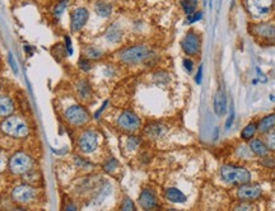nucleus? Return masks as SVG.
Here are the masks:
<instances>
[{
  "instance_id": "obj_1",
  "label": "nucleus",
  "mask_w": 275,
  "mask_h": 211,
  "mask_svg": "<svg viewBox=\"0 0 275 211\" xmlns=\"http://www.w3.org/2000/svg\"><path fill=\"white\" fill-rule=\"evenodd\" d=\"M119 60L125 65H138L153 59V51L148 46L135 45L125 47L117 55Z\"/></svg>"
},
{
  "instance_id": "obj_2",
  "label": "nucleus",
  "mask_w": 275,
  "mask_h": 211,
  "mask_svg": "<svg viewBox=\"0 0 275 211\" xmlns=\"http://www.w3.org/2000/svg\"><path fill=\"white\" fill-rule=\"evenodd\" d=\"M221 177L226 183L241 186L251 181V173L244 167L226 164L221 168Z\"/></svg>"
},
{
  "instance_id": "obj_3",
  "label": "nucleus",
  "mask_w": 275,
  "mask_h": 211,
  "mask_svg": "<svg viewBox=\"0 0 275 211\" xmlns=\"http://www.w3.org/2000/svg\"><path fill=\"white\" fill-rule=\"evenodd\" d=\"M0 128L4 134L15 137V139H23V137L28 136L29 134V127L27 122L22 117L18 116H10L5 118L0 125Z\"/></svg>"
},
{
  "instance_id": "obj_4",
  "label": "nucleus",
  "mask_w": 275,
  "mask_h": 211,
  "mask_svg": "<svg viewBox=\"0 0 275 211\" xmlns=\"http://www.w3.org/2000/svg\"><path fill=\"white\" fill-rule=\"evenodd\" d=\"M9 171L15 176H23L33 168V159L24 151H17L8 162Z\"/></svg>"
},
{
  "instance_id": "obj_5",
  "label": "nucleus",
  "mask_w": 275,
  "mask_h": 211,
  "mask_svg": "<svg viewBox=\"0 0 275 211\" xmlns=\"http://www.w3.org/2000/svg\"><path fill=\"white\" fill-rule=\"evenodd\" d=\"M250 33L267 45H275V22H260L250 27Z\"/></svg>"
},
{
  "instance_id": "obj_6",
  "label": "nucleus",
  "mask_w": 275,
  "mask_h": 211,
  "mask_svg": "<svg viewBox=\"0 0 275 211\" xmlns=\"http://www.w3.org/2000/svg\"><path fill=\"white\" fill-rule=\"evenodd\" d=\"M245 9L255 19L265 18L274 9V0H245Z\"/></svg>"
},
{
  "instance_id": "obj_7",
  "label": "nucleus",
  "mask_w": 275,
  "mask_h": 211,
  "mask_svg": "<svg viewBox=\"0 0 275 211\" xmlns=\"http://www.w3.org/2000/svg\"><path fill=\"white\" fill-rule=\"evenodd\" d=\"M64 118L66 122L70 123L74 127H82V126L87 125L89 121V112L79 105H74L68 107L64 112Z\"/></svg>"
},
{
  "instance_id": "obj_8",
  "label": "nucleus",
  "mask_w": 275,
  "mask_h": 211,
  "mask_svg": "<svg viewBox=\"0 0 275 211\" xmlns=\"http://www.w3.org/2000/svg\"><path fill=\"white\" fill-rule=\"evenodd\" d=\"M36 197L37 189L31 183H23V185L14 187V190L11 191V199L15 204H19V205H28L33 203Z\"/></svg>"
},
{
  "instance_id": "obj_9",
  "label": "nucleus",
  "mask_w": 275,
  "mask_h": 211,
  "mask_svg": "<svg viewBox=\"0 0 275 211\" xmlns=\"http://www.w3.org/2000/svg\"><path fill=\"white\" fill-rule=\"evenodd\" d=\"M117 126H119L120 130H122L124 132H128V134H134L142 126V121L138 117V114L134 113L133 111H126L122 112L121 114L117 118Z\"/></svg>"
},
{
  "instance_id": "obj_10",
  "label": "nucleus",
  "mask_w": 275,
  "mask_h": 211,
  "mask_svg": "<svg viewBox=\"0 0 275 211\" xmlns=\"http://www.w3.org/2000/svg\"><path fill=\"white\" fill-rule=\"evenodd\" d=\"M98 146V134L94 130H84L78 137V148L83 154H91Z\"/></svg>"
},
{
  "instance_id": "obj_11",
  "label": "nucleus",
  "mask_w": 275,
  "mask_h": 211,
  "mask_svg": "<svg viewBox=\"0 0 275 211\" xmlns=\"http://www.w3.org/2000/svg\"><path fill=\"white\" fill-rule=\"evenodd\" d=\"M181 47L184 52L189 56H195L202 49V38L195 31H189L181 42Z\"/></svg>"
},
{
  "instance_id": "obj_12",
  "label": "nucleus",
  "mask_w": 275,
  "mask_h": 211,
  "mask_svg": "<svg viewBox=\"0 0 275 211\" xmlns=\"http://www.w3.org/2000/svg\"><path fill=\"white\" fill-rule=\"evenodd\" d=\"M263 196V190L260 186L250 185L245 183V185L240 186L239 191H237V197L240 201H246V203H251V201L259 200Z\"/></svg>"
},
{
  "instance_id": "obj_13",
  "label": "nucleus",
  "mask_w": 275,
  "mask_h": 211,
  "mask_svg": "<svg viewBox=\"0 0 275 211\" xmlns=\"http://www.w3.org/2000/svg\"><path fill=\"white\" fill-rule=\"evenodd\" d=\"M89 18L88 9L79 6L75 8L70 13V29L73 32H79L83 27L85 26V23Z\"/></svg>"
},
{
  "instance_id": "obj_14",
  "label": "nucleus",
  "mask_w": 275,
  "mask_h": 211,
  "mask_svg": "<svg viewBox=\"0 0 275 211\" xmlns=\"http://www.w3.org/2000/svg\"><path fill=\"white\" fill-rule=\"evenodd\" d=\"M139 205L144 210H153L158 208V199L153 190L144 189L139 195Z\"/></svg>"
},
{
  "instance_id": "obj_15",
  "label": "nucleus",
  "mask_w": 275,
  "mask_h": 211,
  "mask_svg": "<svg viewBox=\"0 0 275 211\" xmlns=\"http://www.w3.org/2000/svg\"><path fill=\"white\" fill-rule=\"evenodd\" d=\"M226 111H227V96H226L224 89L221 87L214 96V112L218 116H223Z\"/></svg>"
},
{
  "instance_id": "obj_16",
  "label": "nucleus",
  "mask_w": 275,
  "mask_h": 211,
  "mask_svg": "<svg viewBox=\"0 0 275 211\" xmlns=\"http://www.w3.org/2000/svg\"><path fill=\"white\" fill-rule=\"evenodd\" d=\"M249 146L254 153V155H256V157L264 158L267 155H269V148L267 146L265 141H263L261 139H254L253 137V139L250 140Z\"/></svg>"
},
{
  "instance_id": "obj_17",
  "label": "nucleus",
  "mask_w": 275,
  "mask_h": 211,
  "mask_svg": "<svg viewBox=\"0 0 275 211\" xmlns=\"http://www.w3.org/2000/svg\"><path fill=\"white\" fill-rule=\"evenodd\" d=\"M105 36L107 41H110V42L112 43H117L122 40L124 32H122V28L117 24V23H114V24H111V26L108 27Z\"/></svg>"
},
{
  "instance_id": "obj_18",
  "label": "nucleus",
  "mask_w": 275,
  "mask_h": 211,
  "mask_svg": "<svg viewBox=\"0 0 275 211\" xmlns=\"http://www.w3.org/2000/svg\"><path fill=\"white\" fill-rule=\"evenodd\" d=\"M166 132V127L162 123L158 122H153V123H149V125L145 127V135H147L149 139H159V137L162 136V135Z\"/></svg>"
},
{
  "instance_id": "obj_19",
  "label": "nucleus",
  "mask_w": 275,
  "mask_h": 211,
  "mask_svg": "<svg viewBox=\"0 0 275 211\" xmlns=\"http://www.w3.org/2000/svg\"><path fill=\"white\" fill-rule=\"evenodd\" d=\"M275 127V113L263 117L258 123V131L260 134H267Z\"/></svg>"
},
{
  "instance_id": "obj_20",
  "label": "nucleus",
  "mask_w": 275,
  "mask_h": 211,
  "mask_svg": "<svg viewBox=\"0 0 275 211\" xmlns=\"http://www.w3.org/2000/svg\"><path fill=\"white\" fill-rule=\"evenodd\" d=\"M94 11L98 17L108 18L112 14V4L105 0H98L94 3Z\"/></svg>"
},
{
  "instance_id": "obj_21",
  "label": "nucleus",
  "mask_w": 275,
  "mask_h": 211,
  "mask_svg": "<svg viewBox=\"0 0 275 211\" xmlns=\"http://www.w3.org/2000/svg\"><path fill=\"white\" fill-rule=\"evenodd\" d=\"M165 196L170 203L175 204H184L187 200V197L176 187H170V189L166 190Z\"/></svg>"
},
{
  "instance_id": "obj_22",
  "label": "nucleus",
  "mask_w": 275,
  "mask_h": 211,
  "mask_svg": "<svg viewBox=\"0 0 275 211\" xmlns=\"http://www.w3.org/2000/svg\"><path fill=\"white\" fill-rule=\"evenodd\" d=\"M77 95L82 101L87 102L92 98V87L87 80H80L77 84Z\"/></svg>"
},
{
  "instance_id": "obj_23",
  "label": "nucleus",
  "mask_w": 275,
  "mask_h": 211,
  "mask_svg": "<svg viewBox=\"0 0 275 211\" xmlns=\"http://www.w3.org/2000/svg\"><path fill=\"white\" fill-rule=\"evenodd\" d=\"M14 112V103L6 96H0V117H8Z\"/></svg>"
},
{
  "instance_id": "obj_24",
  "label": "nucleus",
  "mask_w": 275,
  "mask_h": 211,
  "mask_svg": "<svg viewBox=\"0 0 275 211\" xmlns=\"http://www.w3.org/2000/svg\"><path fill=\"white\" fill-rule=\"evenodd\" d=\"M256 132H258V123L250 122L249 125H247L244 130H242L241 139L244 140V141H250V140L255 136Z\"/></svg>"
},
{
  "instance_id": "obj_25",
  "label": "nucleus",
  "mask_w": 275,
  "mask_h": 211,
  "mask_svg": "<svg viewBox=\"0 0 275 211\" xmlns=\"http://www.w3.org/2000/svg\"><path fill=\"white\" fill-rule=\"evenodd\" d=\"M102 56V50L97 49L94 46H89V47H87V49L84 50V57H87L88 60H98V59H101Z\"/></svg>"
},
{
  "instance_id": "obj_26",
  "label": "nucleus",
  "mask_w": 275,
  "mask_h": 211,
  "mask_svg": "<svg viewBox=\"0 0 275 211\" xmlns=\"http://www.w3.org/2000/svg\"><path fill=\"white\" fill-rule=\"evenodd\" d=\"M181 6L184 11L187 15L193 14L194 11H196V6H198V0H181Z\"/></svg>"
},
{
  "instance_id": "obj_27",
  "label": "nucleus",
  "mask_w": 275,
  "mask_h": 211,
  "mask_svg": "<svg viewBox=\"0 0 275 211\" xmlns=\"http://www.w3.org/2000/svg\"><path fill=\"white\" fill-rule=\"evenodd\" d=\"M52 55H54L56 59H64V57L68 55V51H66V49L64 47L62 43H57V45H55L54 49H52Z\"/></svg>"
},
{
  "instance_id": "obj_28",
  "label": "nucleus",
  "mask_w": 275,
  "mask_h": 211,
  "mask_svg": "<svg viewBox=\"0 0 275 211\" xmlns=\"http://www.w3.org/2000/svg\"><path fill=\"white\" fill-rule=\"evenodd\" d=\"M265 144L269 148V150L275 151V128L267 132V137H265Z\"/></svg>"
},
{
  "instance_id": "obj_29",
  "label": "nucleus",
  "mask_w": 275,
  "mask_h": 211,
  "mask_svg": "<svg viewBox=\"0 0 275 211\" xmlns=\"http://www.w3.org/2000/svg\"><path fill=\"white\" fill-rule=\"evenodd\" d=\"M117 167H119V162H117L115 158H110V159L103 164V169H105V172H107V173H114L117 169Z\"/></svg>"
},
{
  "instance_id": "obj_30",
  "label": "nucleus",
  "mask_w": 275,
  "mask_h": 211,
  "mask_svg": "<svg viewBox=\"0 0 275 211\" xmlns=\"http://www.w3.org/2000/svg\"><path fill=\"white\" fill-rule=\"evenodd\" d=\"M69 0H61L59 1V4H56V6L54 8V17L60 18V15L62 14V11L66 9V5H68Z\"/></svg>"
},
{
  "instance_id": "obj_31",
  "label": "nucleus",
  "mask_w": 275,
  "mask_h": 211,
  "mask_svg": "<svg viewBox=\"0 0 275 211\" xmlns=\"http://www.w3.org/2000/svg\"><path fill=\"white\" fill-rule=\"evenodd\" d=\"M154 82L158 84H166L168 83V80H170V75L165 72H158L153 75Z\"/></svg>"
},
{
  "instance_id": "obj_32",
  "label": "nucleus",
  "mask_w": 275,
  "mask_h": 211,
  "mask_svg": "<svg viewBox=\"0 0 275 211\" xmlns=\"http://www.w3.org/2000/svg\"><path fill=\"white\" fill-rule=\"evenodd\" d=\"M140 140L139 137L136 136H129L128 141H126V146H128L129 150H135V149L139 148Z\"/></svg>"
},
{
  "instance_id": "obj_33",
  "label": "nucleus",
  "mask_w": 275,
  "mask_h": 211,
  "mask_svg": "<svg viewBox=\"0 0 275 211\" xmlns=\"http://www.w3.org/2000/svg\"><path fill=\"white\" fill-rule=\"evenodd\" d=\"M120 209L121 210H125V211H129V210H135V205H134L133 201L129 199V197H125L124 201H122L121 206H120Z\"/></svg>"
},
{
  "instance_id": "obj_34",
  "label": "nucleus",
  "mask_w": 275,
  "mask_h": 211,
  "mask_svg": "<svg viewBox=\"0 0 275 211\" xmlns=\"http://www.w3.org/2000/svg\"><path fill=\"white\" fill-rule=\"evenodd\" d=\"M78 65H79V68L82 69L83 72H89L92 69L91 61H89L87 57H82L79 60V63H78Z\"/></svg>"
},
{
  "instance_id": "obj_35",
  "label": "nucleus",
  "mask_w": 275,
  "mask_h": 211,
  "mask_svg": "<svg viewBox=\"0 0 275 211\" xmlns=\"http://www.w3.org/2000/svg\"><path fill=\"white\" fill-rule=\"evenodd\" d=\"M203 18V13L202 11H194L193 14L187 15V23H196L199 20H202Z\"/></svg>"
},
{
  "instance_id": "obj_36",
  "label": "nucleus",
  "mask_w": 275,
  "mask_h": 211,
  "mask_svg": "<svg viewBox=\"0 0 275 211\" xmlns=\"http://www.w3.org/2000/svg\"><path fill=\"white\" fill-rule=\"evenodd\" d=\"M75 164H77V167L79 169H87L92 166L91 163L87 162V160H84L80 157H75Z\"/></svg>"
},
{
  "instance_id": "obj_37",
  "label": "nucleus",
  "mask_w": 275,
  "mask_h": 211,
  "mask_svg": "<svg viewBox=\"0 0 275 211\" xmlns=\"http://www.w3.org/2000/svg\"><path fill=\"white\" fill-rule=\"evenodd\" d=\"M261 163H263V166L267 167V168H274L275 167V159L274 158H269L268 155L264 157V159L261 160Z\"/></svg>"
},
{
  "instance_id": "obj_38",
  "label": "nucleus",
  "mask_w": 275,
  "mask_h": 211,
  "mask_svg": "<svg viewBox=\"0 0 275 211\" xmlns=\"http://www.w3.org/2000/svg\"><path fill=\"white\" fill-rule=\"evenodd\" d=\"M236 210H253L254 206L250 205L249 203H246V201H241V204H240L239 206H236Z\"/></svg>"
},
{
  "instance_id": "obj_39",
  "label": "nucleus",
  "mask_w": 275,
  "mask_h": 211,
  "mask_svg": "<svg viewBox=\"0 0 275 211\" xmlns=\"http://www.w3.org/2000/svg\"><path fill=\"white\" fill-rule=\"evenodd\" d=\"M233 121H235V111H233V108L231 109V114H230V117H228L227 118V121H226V130H228V128L231 127V126H232V123H233Z\"/></svg>"
},
{
  "instance_id": "obj_40",
  "label": "nucleus",
  "mask_w": 275,
  "mask_h": 211,
  "mask_svg": "<svg viewBox=\"0 0 275 211\" xmlns=\"http://www.w3.org/2000/svg\"><path fill=\"white\" fill-rule=\"evenodd\" d=\"M65 49L68 55H73V47H71V40L69 36H65Z\"/></svg>"
},
{
  "instance_id": "obj_41",
  "label": "nucleus",
  "mask_w": 275,
  "mask_h": 211,
  "mask_svg": "<svg viewBox=\"0 0 275 211\" xmlns=\"http://www.w3.org/2000/svg\"><path fill=\"white\" fill-rule=\"evenodd\" d=\"M184 66H185V69H186L187 72L191 73V72H193L194 63L190 60V59H185V60H184Z\"/></svg>"
},
{
  "instance_id": "obj_42",
  "label": "nucleus",
  "mask_w": 275,
  "mask_h": 211,
  "mask_svg": "<svg viewBox=\"0 0 275 211\" xmlns=\"http://www.w3.org/2000/svg\"><path fill=\"white\" fill-rule=\"evenodd\" d=\"M202 78H203V66H199L198 69V73H196L195 75V82L198 84L202 83Z\"/></svg>"
},
{
  "instance_id": "obj_43",
  "label": "nucleus",
  "mask_w": 275,
  "mask_h": 211,
  "mask_svg": "<svg viewBox=\"0 0 275 211\" xmlns=\"http://www.w3.org/2000/svg\"><path fill=\"white\" fill-rule=\"evenodd\" d=\"M5 166H6L5 157H4L3 153H0V172H3L4 169H5Z\"/></svg>"
},
{
  "instance_id": "obj_44",
  "label": "nucleus",
  "mask_w": 275,
  "mask_h": 211,
  "mask_svg": "<svg viewBox=\"0 0 275 211\" xmlns=\"http://www.w3.org/2000/svg\"><path fill=\"white\" fill-rule=\"evenodd\" d=\"M107 103H108L107 101H106V102L103 103V106H102V107H101V108H99L98 111L96 112V114H94V118H98V117H99V114H101V113H102L103 111H105V108H106V106H107Z\"/></svg>"
},
{
  "instance_id": "obj_45",
  "label": "nucleus",
  "mask_w": 275,
  "mask_h": 211,
  "mask_svg": "<svg viewBox=\"0 0 275 211\" xmlns=\"http://www.w3.org/2000/svg\"><path fill=\"white\" fill-rule=\"evenodd\" d=\"M9 63H10V65H11V68H13V70H14V73H17L18 72L17 64L14 63V60H13V56H11V55H9Z\"/></svg>"
},
{
  "instance_id": "obj_46",
  "label": "nucleus",
  "mask_w": 275,
  "mask_h": 211,
  "mask_svg": "<svg viewBox=\"0 0 275 211\" xmlns=\"http://www.w3.org/2000/svg\"><path fill=\"white\" fill-rule=\"evenodd\" d=\"M273 178L275 180V169H274V172H273Z\"/></svg>"
},
{
  "instance_id": "obj_47",
  "label": "nucleus",
  "mask_w": 275,
  "mask_h": 211,
  "mask_svg": "<svg viewBox=\"0 0 275 211\" xmlns=\"http://www.w3.org/2000/svg\"><path fill=\"white\" fill-rule=\"evenodd\" d=\"M274 8H275V0H274Z\"/></svg>"
}]
</instances>
